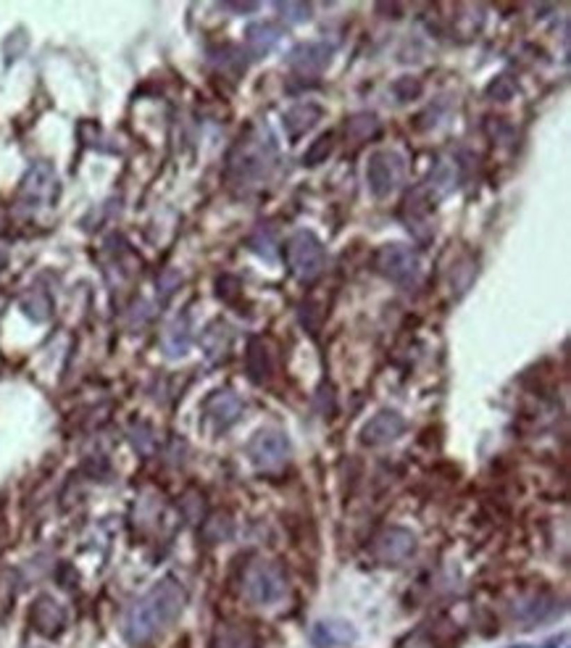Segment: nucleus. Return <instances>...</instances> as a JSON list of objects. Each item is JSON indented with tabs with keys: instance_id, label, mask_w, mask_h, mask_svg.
<instances>
[{
	"instance_id": "b1692460",
	"label": "nucleus",
	"mask_w": 571,
	"mask_h": 648,
	"mask_svg": "<svg viewBox=\"0 0 571 648\" xmlns=\"http://www.w3.org/2000/svg\"><path fill=\"white\" fill-rule=\"evenodd\" d=\"M219 648H253V640L245 630H229L219 640Z\"/></svg>"
},
{
	"instance_id": "f8f14e48",
	"label": "nucleus",
	"mask_w": 571,
	"mask_h": 648,
	"mask_svg": "<svg viewBox=\"0 0 571 648\" xmlns=\"http://www.w3.org/2000/svg\"><path fill=\"white\" fill-rule=\"evenodd\" d=\"M332 45L326 42H303L298 48L290 53V66L303 76L311 74H322L324 69L329 66V58H332Z\"/></svg>"
},
{
	"instance_id": "2eb2a0df",
	"label": "nucleus",
	"mask_w": 571,
	"mask_h": 648,
	"mask_svg": "<svg viewBox=\"0 0 571 648\" xmlns=\"http://www.w3.org/2000/svg\"><path fill=\"white\" fill-rule=\"evenodd\" d=\"M279 38H282V29L272 22H258V24H250L245 29V45H248L253 58L266 56L279 42Z\"/></svg>"
},
{
	"instance_id": "412c9836",
	"label": "nucleus",
	"mask_w": 571,
	"mask_h": 648,
	"mask_svg": "<svg viewBox=\"0 0 571 648\" xmlns=\"http://www.w3.org/2000/svg\"><path fill=\"white\" fill-rule=\"evenodd\" d=\"M332 140H335L332 135H322V138L316 140V143L308 148V153L303 156V163H306V166H319V163L332 153V145H335Z\"/></svg>"
},
{
	"instance_id": "5701e85b",
	"label": "nucleus",
	"mask_w": 571,
	"mask_h": 648,
	"mask_svg": "<svg viewBox=\"0 0 571 648\" xmlns=\"http://www.w3.org/2000/svg\"><path fill=\"white\" fill-rule=\"evenodd\" d=\"M203 533H211V535L206 537L208 543H222V540H226V537L232 535V522L226 517H222V524H216V517H213L211 522H206Z\"/></svg>"
},
{
	"instance_id": "0eeeda50",
	"label": "nucleus",
	"mask_w": 571,
	"mask_h": 648,
	"mask_svg": "<svg viewBox=\"0 0 571 648\" xmlns=\"http://www.w3.org/2000/svg\"><path fill=\"white\" fill-rule=\"evenodd\" d=\"M403 179V159L395 150H376L366 163V185L374 198L390 195Z\"/></svg>"
},
{
	"instance_id": "4468645a",
	"label": "nucleus",
	"mask_w": 571,
	"mask_h": 648,
	"mask_svg": "<svg viewBox=\"0 0 571 648\" xmlns=\"http://www.w3.org/2000/svg\"><path fill=\"white\" fill-rule=\"evenodd\" d=\"M63 622H66V614H63V609L50 596H42V599L35 601V606H32V624L38 627L42 635H56L63 627Z\"/></svg>"
},
{
	"instance_id": "f03ea898",
	"label": "nucleus",
	"mask_w": 571,
	"mask_h": 648,
	"mask_svg": "<svg viewBox=\"0 0 571 648\" xmlns=\"http://www.w3.org/2000/svg\"><path fill=\"white\" fill-rule=\"evenodd\" d=\"M276 161V140L269 132V127H250L248 135L240 138V143L232 150L229 169L237 175V179H261L272 172Z\"/></svg>"
},
{
	"instance_id": "4be33fe9",
	"label": "nucleus",
	"mask_w": 571,
	"mask_h": 648,
	"mask_svg": "<svg viewBox=\"0 0 571 648\" xmlns=\"http://www.w3.org/2000/svg\"><path fill=\"white\" fill-rule=\"evenodd\" d=\"M276 11L285 13V19L292 22V24H300V22H308L311 19L308 3H276Z\"/></svg>"
},
{
	"instance_id": "9d476101",
	"label": "nucleus",
	"mask_w": 571,
	"mask_h": 648,
	"mask_svg": "<svg viewBox=\"0 0 571 648\" xmlns=\"http://www.w3.org/2000/svg\"><path fill=\"white\" fill-rule=\"evenodd\" d=\"M403 430H406V419L392 409H385V412L374 414L372 419L363 424L361 440L366 446H387L403 435Z\"/></svg>"
},
{
	"instance_id": "f3484780",
	"label": "nucleus",
	"mask_w": 571,
	"mask_h": 648,
	"mask_svg": "<svg viewBox=\"0 0 571 648\" xmlns=\"http://www.w3.org/2000/svg\"><path fill=\"white\" fill-rule=\"evenodd\" d=\"M322 113H324V108L322 106H316V103H298V106H292V108L282 116V122H285L290 138H300L303 132H308L311 127L322 119Z\"/></svg>"
},
{
	"instance_id": "1a4fd4ad",
	"label": "nucleus",
	"mask_w": 571,
	"mask_h": 648,
	"mask_svg": "<svg viewBox=\"0 0 571 648\" xmlns=\"http://www.w3.org/2000/svg\"><path fill=\"white\" fill-rule=\"evenodd\" d=\"M242 412H245V403L232 390H219V393H213L211 398L206 400V419L211 422L213 432L229 430L232 424L240 422Z\"/></svg>"
},
{
	"instance_id": "7ed1b4c3",
	"label": "nucleus",
	"mask_w": 571,
	"mask_h": 648,
	"mask_svg": "<svg viewBox=\"0 0 571 648\" xmlns=\"http://www.w3.org/2000/svg\"><path fill=\"white\" fill-rule=\"evenodd\" d=\"M374 266L376 272L395 282L400 287H411L419 282L422 277V259L419 253L411 248V245H403V243H390V245H382L374 256Z\"/></svg>"
},
{
	"instance_id": "39448f33",
	"label": "nucleus",
	"mask_w": 571,
	"mask_h": 648,
	"mask_svg": "<svg viewBox=\"0 0 571 648\" xmlns=\"http://www.w3.org/2000/svg\"><path fill=\"white\" fill-rule=\"evenodd\" d=\"M242 590L245 599L256 606H272L285 596L287 577L285 572L272 564V561H256L250 564L245 574H242Z\"/></svg>"
},
{
	"instance_id": "6ab92c4d",
	"label": "nucleus",
	"mask_w": 571,
	"mask_h": 648,
	"mask_svg": "<svg viewBox=\"0 0 571 648\" xmlns=\"http://www.w3.org/2000/svg\"><path fill=\"white\" fill-rule=\"evenodd\" d=\"M190 346V335H187V316L176 319L169 330V337H166V353L169 356H182Z\"/></svg>"
},
{
	"instance_id": "a211bd4d",
	"label": "nucleus",
	"mask_w": 571,
	"mask_h": 648,
	"mask_svg": "<svg viewBox=\"0 0 571 648\" xmlns=\"http://www.w3.org/2000/svg\"><path fill=\"white\" fill-rule=\"evenodd\" d=\"M53 190H56V175L48 163H38L24 179V193L29 200H50L53 198Z\"/></svg>"
},
{
	"instance_id": "ddd939ff",
	"label": "nucleus",
	"mask_w": 571,
	"mask_h": 648,
	"mask_svg": "<svg viewBox=\"0 0 571 648\" xmlns=\"http://www.w3.org/2000/svg\"><path fill=\"white\" fill-rule=\"evenodd\" d=\"M311 640H313V646L319 648L348 646V643L356 640V630H353V624L342 622V619H324V622L313 624Z\"/></svg>"
},
{
	"instance_id": "dca6fc26",
	"label": "nucleus",
	"mask_w": 571,
	"mask_h": 648,
	"mask_svg": "<svg viewBox=\"0 0 571 648\" xmlns=\"http://www.w3.org/2000/svg\"><path fill=\"white\" fill-rule=\"evenodd\" d=\"M245 366H248L250 380L256 385H263L274 372V364H272V353L266 348L261 337H253L248 346V356H245Z\"/></svg>"
},
{
	"instance_id": "6e6552de",
	"label": "nucleus",
	"mask_w": 571,
	"mask_h": 648,
	"mask_svg": "<svg viewBox=\"0 0 571 648\" xmlns=\"http://www.w3.org/2000/svg\"><path fill=\"white\" fill-rule=\"evenodd\" d=\"M416 551V535L406 527H387L382 535L374 540V553L385 564H403Z\"/></svg>"
},
{
	"instance_id": "9b49d317",
	"label": "nucleus",
	"mask_w": 571,
	"mask_h": 648,
	"mask_svg": "<svg viewBox=\"0 0 571 648\" xmlns=\"http://www.w3.org/2000/svg\"><path fill=\"white\" fill-rule=\"evenodd\" d=\"M513 619L522 624L524 630H529L534 624H543L553 617H558L561 604L550 596H527V599H519L513 604Z\"/></svg>"
},
{
	"instance_id": "f257e3e1",
	"label": "nucleus",
	"mask_w": 571,
	"mask_h": 648,
	"mask_svg": "<svg viewBox=\"0 0 571 648\" xmlns=\"http://www.w3.org/2000/svg\"><path fill=\"white\" fill-rule=\"evenodd\" d=\"M185 588L176 580L166 577L158 585H153L142 596L137 599L124 617V638L132 646H142L166 630L174 622L176 617L185 609Z\"/></svg>"
},
{
	"instance_id": "aec40b11",
	"label": "nucleus",
	"mask_w": 571,
	"mask_h": 648,
	"mask_svg": "<svg viewBox=\"0 0 571 648\" xmlns=\"http://www.w3.org/2000/svg\"><path fill=\"white\" fill-rule=\"evenodd\" d=\"M376 129H379V122H376V116H374V113H358V116H353V119L348 122V132L350 135H356L358 140L374 135Z\"/></svg>"
},
{
	"instance_id": "20e7f679",
	"label": "nucleus",
	"mask_w": 571,
	"mask_h": 648,
	"mask_svg": "<svg viewBox=\"0 0 571 648\" xmlns=\"http://www.w3.org/2000/svg\"><path fill=\"white\" fill-rule=\"evenodd\" d=\"M285 256L292 277L300 282H313L324 272V264H326L322 240L306 229H300L287 240Z\"/></svg>"
},
{
	"instance_id": "423d86ee",
	"label": "nucleus",
	"mask_w": 571,
	"mask_h": 648,
	"mask_svg": "<svg viewBox=\"0 0 571 648\" xmlns=\"http://www.w3.org/2000/svg\"><path fill=\"white\" fill-rule=\"evenodd\" d=\"M248 456L263 472H276L290 459V440L282 430H261L248 443Z\"/></svg>"
}]
</instances>
